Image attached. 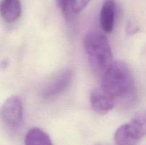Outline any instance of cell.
Here are the masks:
<instances>
[{"mask_svg": "<svg viewBox=\"0 0 146 145\" xmlns=\"http://www.w3.org/2000/svg\"><path fill=\"white\" fill-rule=\"evenodd\" d=\"M24 119V107L21 98L11 96L6 100L0 108V121L10 131L21 128Z\"/></svg>", "mask_w": 146, "mask_h": 145, "instance_id": "277c9868", "label": "cell"}, {"mask_svg": "<svg viewBox=\"0 0 146 145\" xmlns=\"http://www.w3.org/2000/svg\"><path fill=\"white\" fill-rule=\"evenodd\" d=\"M73 79V71L70 68L61 70L44 85L41 95L45 98L55 97L64 92L71 84Z\"/></svg>", "mask_w": 146, "mask_h": 145, "instance_id": "5b68a950", "label": "cell"}, {"mask_svg": "<svg viewBox=\"0 0 146 145\" xmlns=\"http://www.w3.org/2000/svg\"><path fill=\"white\" fill-rule=\"evenodd\" d=\"M21 14V0H1L0 15L6 22H14L19 18Z\"/></svg>", "mask_w": 146, "mask_h": 145, "instance_id": "ba28073f", "label": "cell"}, {"mask_svg": "<svg viewBox=\"0 0 146 145\" xmlns=\"http://www.w3.org/2000/svg\"><path fill=\"white\" fill-rule=\"evenodd\" d=\"M24 145H53L50 136L38 127L31 128L24 139Z\"/></svg>", "mask_w": 146, "mask_h": 145, "instance_id": "9c48e42d", "label": "cell"}, {"mask_svg": "<svg viewBox=\"0 0 146 145\" xmlns=\"http://www.w3.org/2000/svg\"><path fill=\"white\" fill-rule=\"evenodd\" d=\"M58 7L67 21H69L74 15L73 1L74 0H56Z\"/></svg>", "mask_w": 146, "mask_h": 145, "instance_id": "30bf717a", "label": "cell"}, {"mask_svg": "<svg viewBox=\"0 0 146 145\" xmlns=\"http://www.w3.org/2000/svg\"><path fill=\"white\" fill-rule=\"evenodd\" d=\"M138 29H139V28H138L136 24L130 22L129 24H128V26H127V33L129 35H132V34H135L138 31Z\"/></svg>", "mask_w": 146, "mask_h": 145, "instance_id": "7c38bea8", "label": "cell"}, {"mask_svg": "<svg viewBox=\"0 0 146 145\" xmlns=\"http://www.w3.org/2000/svg\"><path fill=\"white\" fill-rule=\"evenodd\" d=\"M115 99L102 88L93 90L90 95V102L92 109L101 115L108 113L113 108Z\"/></svg>", "mask_w": 146, "mask_h": 145, "instance_id": "8992f818", "label": "cell"}, {"mask_svg": "<svg viewBox=\"0 0 146 145\" xmlns=\"http://www.w3.org/2000/svg\"><path fill=\"white\" fill-rule=\"evenodd\" d=\"M96 145H108V144H96Z\"/></svg>", "mask_w": 146, "mask_h": 145, "instance_id": "4fadbf2b", "label": "cell"}, {"mask_svg": "<svg viewBox=\"0 0 146 145\" xmlns=\"http://www.w3.org/2000/svg\"><path fill=\"white\" fill-rule=\"evenodd\" d=\"M146 136V109L138 112L130 122L121 125L115 132V145H136Z\"/></svg>", "mask_w": 146, "mask_h": 145, "instance_id": "3957f363", "label": "cell"}, {"mask_svg": "<svg viewBox=\"0 0 146 145\" xmlns=\"http://www.w3.org/2000/svg\"><path fill=\"white\" fill-rule=\"evenodd\" d=\"M115 3L114 0H105L100 13V24L104 32L110 34L114 28Z\"/></svg>", "mask_w": 146, "mask_h": 145, "instance_id": "52a82bcc", "label": "cell"}, {"mask_svg": "<svg viewBox=\"0 0 146 145\" xmlns=\"http://www.w3.org/2000/svg\"><path fill=\"white\" fill-rule=\"evenodd\" d=\"M91 0H74L73 1V12L74 14L81 13L86 7Z\"/></svg>", "mask_w": 146, "mask_h": 145, "instance_id": "8fae6325", "label": "cell"}, {"mask_svg": "<svg viewBox=\"0 0 146 145\" xmlns=\"http://www.w3.org/2000/svg\"><path fill=\"white\" fill-rule=\"evenodd\" d=\"M101 88L115 100L133 102L136 85L129 66L123 61H114L104 72Z\"/></svg>", "mask_w": 146, "mask_h": 145, "instance_id": "6da1fadb", "label": "cell"}, {"mask_svg": "<svg viewBox=\"0 0 146 145\" xmlns=\"http://www.w3.org/2000/svg\"><path fill=\"white\" fill-rule=\"evenodd\" d=\"M84 44L92 68L97 72H105L113 62L106 36L99 31H91L86 35Z\"/></svg>", "mask_w": 146, "mask_h": 145, "instance_id": "7a4b0ae2", "label": "cell"}]
</instances>
